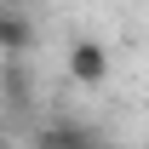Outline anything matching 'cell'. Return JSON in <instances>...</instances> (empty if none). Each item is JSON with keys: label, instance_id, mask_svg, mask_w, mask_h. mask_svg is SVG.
Masks as SVG:
<instances>
[{"label": "cell", "instance_id": "cell-1", "mask_svg": "<svg viewBox=\"0 0 149 149\" xmlns=\"http://www.w3.org/2000/svg\"><path fill=\"white\" fill-rule=\"evenodd\" d=\"M35 149H115L97 126H74V120H57V126L35 132Z\"/></svg>", "mask_w": 149, "mask_h": 149}, {"label": "cell", "instance_id": "cell-2", "mask_svg": "<svg viewBox=\"0 0 149 149\" xmlns=\"http://www.w3.org/2000/svg\"><path fill=\"white\" fill-rule=\"evenodd\" d=\"M69 74L80 86H103V80H109V52H103L97 40H74L69 46Z\"/></svg>", "mask_w": 149, "mask_h": 149}]
</instances>
